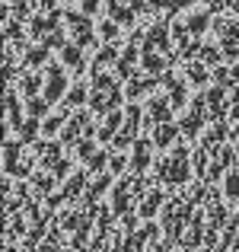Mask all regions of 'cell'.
Masks as SVG:
<instances>
[{
    "label": "cell",
    "instance_id": "6da1fadb",
    "mask_svg": "<svg viewBox=\"0 0 239 252\" xmlns=\"http://www.w3.org/2000/svg\"><path fill=\"white\" fill-rule=\"evenodd\" d=\"M163 179L182 182V179H185V154H176L169 163H163Z\"/></svg>",
    "mask_w": 239,
    "mask_h": 252
},
{
    "label": "cell",
    "instance_id": "7a4b0ae2",
    "mask_svg": "<svg viewBox=\"0 0 239 252\" xmlns=\"http://www.w3.org/2000/svg\"><path fill=\"white\" fill-rule=\"evenodd\" d=\"M45 93H48V99H58V96L64 93V74H61L58 67L48 74V86H45Z\"/></svg>",
    "mask_w": 239,
    "mask_h": 252
},
{
    "label": "cell",
    "instance_id": "3957f363",
    "mask_svg": "<svg viewBox=\"0 0 239 252\" xmlns=\"http://www.w3.org/2000/svg\"><path fill=\"white\" fill-rule=\"evenodd\" d=\"M176 137V128H159L156 131V144H169Z\"/></svg>",
    "mask_w": 239,
    "mask_h": 252
},
{
    "label": "cell",
    "instance_id": "277c9868",
    "mask_svg": "<svg viewBox=\"0 0 239 252\" xmlns=\"http://www.w3.org/2000/svg\"><path fill=\"white\" fill-rule=\"evenodd\" d=\"M227 191H230V198H239V176H236V172L227 179Z\"/></svg>",
    "mask_w": 239,
    "mask_h": 252
},
{
    "label": "cell",
    "instance_id": "5b68a950",
    "mask_svg": "<svg viewBox=\"0 0 239 252\" xmlns=\"http://www.w3.org/2000/svg\"><path fill=\"white\" fill-rule=\"evenodd\" d=\"M204 23H208V16H204V13H198L195 19H188V29H191V32H201Z\"/></svg>",
    "mask_w": 239,
    "mask_h": 252
},
{
    "label": "cell",
    "instance_id": "8992f818",
    "mask_svg": "<svg viewBox=\"0 0 239 252\" xmlns=\"http://www.w3.org/2000/svg\"><path fill=\"white\" fill-rule=\"evenodd\" d=\"M134 166H147V147H137V157H134Z\"/></svg>",
    "mask_w": 239,
    "mask_h": 252
},
{
    "label": "cell",
    "instance_id": "52a82bcc",
    "mask_svg": "<svg viewBox=\"0 0 239 252\" xmlns=\"http://www.w3.org/2000/svg\"><path fill=\"white\" fill-rule=\"evenodd\" d=\"M64 55H67V64H80V51L77 48H67Z\"/></svg>",
    "mask_w": 239,
    "mask_h": 252
},
{
    "label": "cell",
    "instance_id": "ba28073f",
    "mask_svg": "<svg viewBox=\"0 0 239 252\" xmlns=\"http://www.w3.org/2000/svg\"><path fill=\"white\" fill-rule=\"evenodd\" d=\"M99 10V0H83V13H96Z\"/></svg>",
    "mask_w": 239,
    "mask_h": 252
},
{
    "label": "cell",
    "instance_id": "9c48e42d",
    "mask_svg": "<svg viewBox=\"0 0 239 252\" xmlns=\"http://www.w3.org/2000/svg\"><path fill=\"white\" fill-rule=\"evenodd\" d=\"M32 64H42L45 61V48H38V51H32V58H29Z\"/></svg>",
    "mask_w": 239,
    "mask_h": 252
},
{
    "label": "cell",
    "instance_id": "30bf717a",
    "mask_svg": "<svg viewBox=\"0 0 239 252\" xmlns=\"http://www.w3.org/2000/svg\"><path fill=\"white\" fill-rule=\"evenodd\" d=\"M45 112V102H38V99H32V115H42Z\"/></svg>",
    "mask_w": 239,
    "mask_h": 252
},
{
    "label": "cell",
    "instance_id": "8fae6325",
    "mask_svg": "<svg viewBox=\"0 0 239 252\" xmlns=\"http://www.w3.org/2000/svg\"><path fill=\"white\" fill-rule=\"evenodd\" d=\"M185 3H188V0H172V6H185Z\"/></svg>",
    "mask_w": 239,
    "mask_h": 252
}]
</instances>
